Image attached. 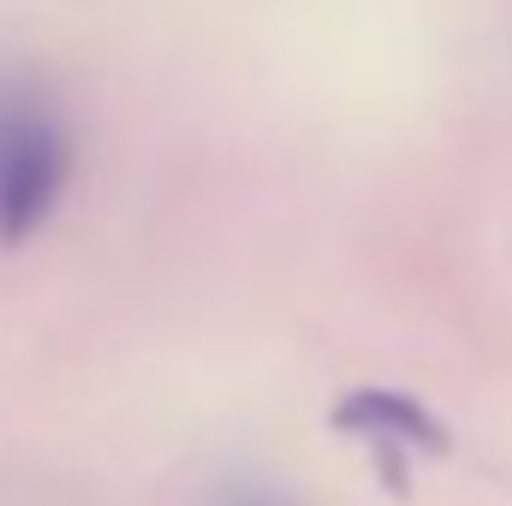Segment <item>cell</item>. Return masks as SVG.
<instances>
[{
	"mask_svg": "<svg viewBox=\"0 0 512 506\" xmlns=\"http://www.w3.org/2000/svg\"><path fill=\"white\" fill-rule=\"evenodd\" d=\"M328 417H334V429H340L346 441H358V447L382 465V477L393 489H405L411 459H441V453H453V429H447L423 399H411V393H399V387H352Z\"/></svg>",
	"mask_w": 512,
	"mask_h": 506,
	"instance_id": "cell-2",
	"label": "cell"
},
{
	"mask_svg": "<svg viewBox=\"0 0 512 506\" xmlns=\"http://www.w3.org/2000/svg\"><path fill=\"white\" fill-rule=\"evenodd\" d=\"M72 185V131L24 84H0V245H30Z\"/></svg>",
	"mask_w": 512,
	"mask_h": 506,
	"instance_id": "cell-1",
	"label": "cell"
},
{
	"mask_svg": "<svg viewBox=\"0 0 512 506\" xmlns=\"http://www.w3.org/2000/svg\"><path fill=\"white\" fill-rule=\"evenodd\" d=\"M233 506H286V501H268V495H239Z\"/></svg>",
	"mask_w": 512,
	"mask_h": 506,
	"instance_id": "cell-3",
	"label": "cell"
}]
</instances>
